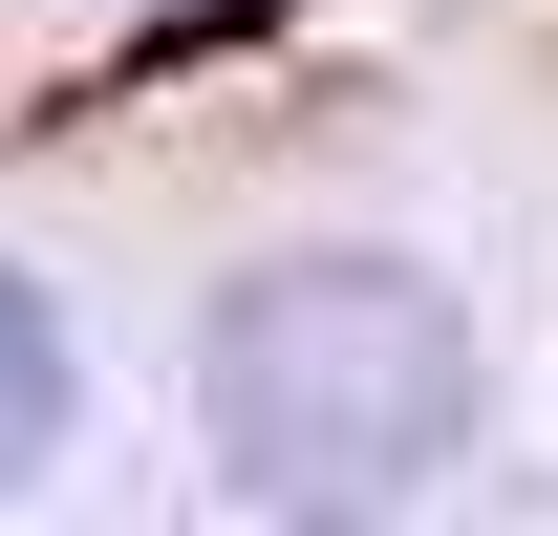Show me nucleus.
Wrapping results in <instances>:
<instances>
[{
	"instance_id": "f257e3e1",
	"label": "nucleus",
	"mask_w": 558,
	"mask_h": 536,
	"mask_svg": "<svg viewBox=\"0 0 558 536\" xmlns=\"http://www.w3.org/2000/svg\"><path fill=\"white\" fill-rule=\"evenodd\" d=\"M194 429H215V494L258 515H387L473 429V322L409 258H258L194 322Z\"/></svg>"
},
{
	"instance_id": "f03ea898",
	"label": "nucleus",
	"mask_w": 558,
	"mask_h": 536,
	"mask_svg": "<svg viewBox=\"0 0 558 536\" xmlns=\"http://www.w3.org/2000/svg\"><path fill=\"white\" fill-rule=\"evenodd\" d=\"M65 429V322H44V279H0V472H44Z\"/></svg>"
}]
</instances>
